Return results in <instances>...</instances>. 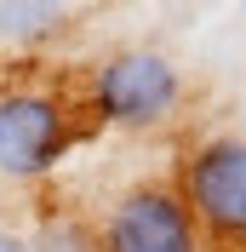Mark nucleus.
<instances>
[{
    "label": "nucleus",
    "mask_w": 246,
    "mask_h": 252,
    "mask_svg": "<svg viewBox=\"0 0 246 252\" xmlns=\"http://www.w3.org/2000/svg\"><path fill=\"white\" fill-rule=\"evenodd\" d=\"M178 103V69L160 52H121L97 69V109L121 126H154Z\"/></svg>",
    "instance_id": "nucleus-1"
},
{
    "label": "nucleus",
    "mask_w": 246,
    "mask_h": 252,
    "mask_svg": "<svg viewBox=\"0 0 246 252\" xmlns=\"http://www.w3.org/2000/svg\"><path fill=\"white\" fill-rule=\"evenodd\" d=\"M103 252H195L189 201L172 189H132L103 229Z\"/></svg>",
    "instance_id": "nucleus-3"
},
{
    "label": "nucleus",
    "mask_w": 246,
    "mask_h": 252,
    "mask_svg": "<svg viewBox=\"0 0 246 252\" xmlns=\"http://www.w3.org/2000/svg\"><path fill=\"white\" fill-rule=\"evenodd\" d=\"M189 212L217 235H246V138H212L189 160Z\"/></svg>",
    "instance_id": "nucleus-4"
},
{
    "label": "nucleus",
    "mask_w": 246,
    "mask_h": 252,
    "mask_svg": "<svg viewBox=\"0 0 246 252\" xmlns=\"http://www.w3.org/2000/svg\"><path fill=\"white\" fill-rule=\"evenodd\" d=\"M63 23V6H17V0H6L0 6V34H12V40H40V34H52Z\"/></svg>",
    "instance_id": "nucleus-5"
},
{
    "label": "nucleus",
    "mask_w": 246,
    "mask_h": 252,
    "mask_svg": "<svg viewBox=\"0 0 246 252\" xmlns=\"http://www.w3.org/2000/svg\"><path fill=\"white\" fill-rule=\"evenodd\" d=\"M69 149V121L52 97L12 92L0 97V172L6 178H40Z\"/></svg>",
    "instance_id": "nucleus-2"
},
{
    "label": "nucleus",
    "mask_w": 246,
    "mask_h": 252,
    "mask_svg": "<svg viewBox=\"0 0 246 252\" xmlns=\"http://www.w3.org/2000/svg\"><path fill=\"white\" fill-rule=\"evenodd\" d=\"M0 252H29V241H17V235H6V229H0Z\"/></svg>",
    "instance_id": "nucleus-7"
},
{
    "label": "nucleus",
    "mask_w": 246,
    "mask_h": 252,
    "mask_svg": "<svg viewBox=\"0 0 246 252\" xmlns=\"http://www.w3.org/2000/svg\"><path fill=\"white\" fill-rule=\"evenodd\" d=\"M29 252H92V241H86L80 223H46V229L29 241Z\"/></svg>",
    "instance_id": "nucleus-6"
}]
</instances>
